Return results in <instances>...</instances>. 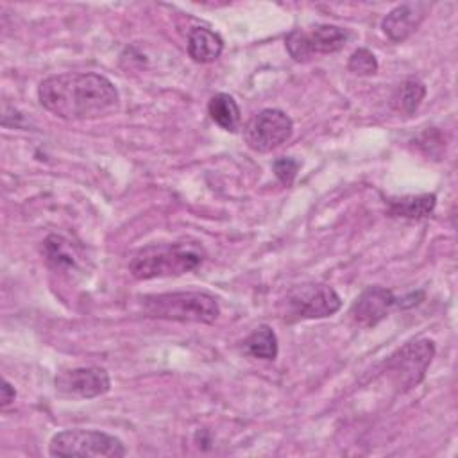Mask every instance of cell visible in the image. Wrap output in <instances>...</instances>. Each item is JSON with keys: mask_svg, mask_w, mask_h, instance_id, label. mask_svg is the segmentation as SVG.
<instances>
[{"mask_svg": "<svg viewBox=\"0 0 458 458\" xmlns=\"http://www.w3.org/2000/svg\"><path fill=\"white\" fill-rule=\"evenodd\" d=\"M340 308V295L324 283H302L286 293V313L295 318H324Z\"/></svg>", "mask_w": 458, "mask_h": 458, "instance_id": "obj_5", "label": "cell"}, {"mask_svg": "<svg viewBox=\"0 0 458 458\" xmlns=\"http://www.w3.org/2000/svg\"><path fill=\"white\" fill-rule=\"evenodd\" d=\"M293 122L292 118L276 107H268L254 114L245 129L243 136L247 145L256 152H270L292 138Z\"/></svg>", "mask_w": 458, "mask_h": 458, "instance_id": "obj_7", "label": "cell"}, {"mask_svg": "<svg viewBox=\"0 0 458 458\" xmlns=\"http://www.w3.org/2000/svg\"><path fill=\"white\" fill-rule=\"evenodd\" d=\"M349 39V32L336 25H317L311 30L295 29L284 38L288 54L299 61H310L318 54H333L344 48Z\"/></svg>", "mask_w": 458, "mask_h": 458, "instance_id": "obj_6", "label": "cell"}, {"mask_svg": "<svg viewBox=\"0 0 458 458\" xmlns=\"http://www.w3.org/2000/svg\"><path fill=\"white\" fill-rule=\"evenodd\" d=\"M14 397H16L14 386L7 379H4L2 386H0V406L5 408L7 404H11L14 401Z\"/></svg>", "mask_w": 458, "mask_h": 458, "instance_id": "obj_20", "label": "cell"}, {"mask_svg": "<svg viewBox=\"0 0 458 458\" xmlns=\"http://www.w3.org/2000/svg\"><path fill=\"white\" fill-rule=\"evenodd\" d=\"M208 113L211 120L224 131L234 132L242 123V111L236 100L229 93H216L208 102Z\"/></svg>", "mask_w": 458, "mask_h": 458, "instance_id": "obj_13", "label": "cell"}, {"mask_svg": "<svg viewBox=\"0 0 458 458\" xmlns=\"http://www.w3.org/2000/svg\"><path fill=\"white\" fill-rule=\"evenodd\" d=\"M299 166H301V163L297 159H293V157H279V159H276L272 163L276 177L284 186H290L293 182V179H295V175L299 172Z\"/></svg>", "mask_w": 458, "mask_h": 458, "instance_id": "obj_19", "label": "cell"}, {"mask_svg": "<svg viewBox=\"0 0 458 458\" xmlns=\"http://www.w3.org/2000/svg\"><path fill=\"white\" fill-rule=\"evenodd\" d=\"M224 50L222 38L208 27H193L188 34V54L195 63H211Z\"/></svg>", "mask_w": 458, "mask_h": 458, "instance_id": "obj_12", "label": "cell"}, {"mask_svg": "<svg viewBox=\"0 0 458 458\" xmlns=\"http://www.w3.org/2000/svg\"><path fill=\"white\" fill-rule=\"evenodd\" d=\"M424 97H426L424 82H420L415 77H410L403 84H399V88L395 89L392 97V107L399 113L413 114L419 109Z\"/></svg>", "mask_w": 458, "mask_h": 458, "instance_id": "obj_16", "label": "cell"}, {"mask_svg": "<svg viewBox=\"0 0 458 458\" xmlns=\"http://www.w3.org/2000/svg\"><path fill=\"white\" fill-rule=\"evenodd\" d=\"M204 256L206 252L197 242L150 243L131 258L129 272L134 279L182 276L200 267Z\"/></svg>", "mask_w": 458, "mask_h": 458, "instance_id": "obj_2", "label": "cell"}, {"mask_svg": "<svg viewBox=\"0 0 458 458\" xmlns=\"http://www.w3.org/2000/svg\"><path fill=\"white\" fill-rule=\"evenodd\" d=\"M38 98L47 111L68 122L104 118L120 107L114 84L106 75L93 72L50 75L38 86Z\"/></svg>", "mask_w": 458, "mask_h": 458, "instance_id": "obj_1", "label": "cell"}, {"mask_svg": "<svg viewBox=\"0 0 458 458\" xmlns=\"http://www.w3.org/2000/svg\"><path fill=\"white\" fill-rule=\"evenodd\" d=\"M52 456H125V445L114 435L95 429H64L52 437Z\"/></svg>", "mask_w": 458, "mask_h": 458, "instance_id": "obj_4", "label": "cell"}, {"mask_svg": "<svg viewBox=\"0 0 458 458\" xmlns=\"http://www.w3.org/2000/svg\"><path fill=\"white\" fill-rule=\"evenodd\" d=\"M428 4L422 2H411V4H401L394 7L381 21V29L386 34V38L394 43H401L408 39L422 23L428 13Z\"/></svg>", "mask_w": 458, "mask_h": 458, "instance_id": "obj_11", "label": "cell"}, {"mask_svg": "<svg viewBox=\"0 0 458 458\" xmlns=\"http://www.w3.org/2000/svg\"><path fill=\"white\" fill-rule=\"evenodd\" d=\"M43 250L48 263L55 268H70L75 265L73 252L70 250V242H66L63 236L50 234L43 243Z\"/></svg>", "mask_w": 458, "mask_h": 458, "instance_id": "obj_17", "label": "cell"}, {"mask_svg": "<svg viewBox=\"0 0 458 458\" xmlns=\"http://www.w3.org/2000/svg\"><path fill=\"white\" fill-rule=\"evenodd\" d=\"M435 356V344L428 338H417L404 344L386 363V372L392 374L395 385L403 390L415 386L424 377Z\"/></svg>", "mask_w": 458, "mask_h": 458, "instance_id": "obj_8", "label": "cell"}, {"mask_svg": "<svg viewBox=\"0 0 458 458\" xmlns=\"http://www.w3.org/2000/svg\"><path fill=\"white\" fill-rule=\"evenodd\" d=\"M347 68L354 75H361V77L374 75L377 72V59L369 48H358L351 54L347 61Z\"/></svg>", "mask_w": 458, "mask_h": 458, "instance_id": "obj_18", "label": "cell"}, {"mask_svg": "<svg viewBox=\"0 0 458 458\" xmlns=\"http://www.w3.org/2000/svg\"><path fill=\"white\" fill-rule=\"evenodd\" d=\"M397 306L395 295L383 286H369L351 306V318L360 327H372L379 324L390 310Z\"/></svg>", "mask_w": 458, "mask_h": 458, "instance_id": "obj_10", "label": "cell"}, {"mask_svg": "<svg viewBox=\"0 0 458 458\" xmlns=\"http://www.w3.org/2000/svg\"><path fill=\"white\" fill-rule=\"evenodd\" d=\"M141 308L147 317L177 322L211 324L220 315L216 299L206 292H172L145 295L141 299Z\"/></svg>", "mask_w": 458, "mask_h": 458, "instance_id": "obj_3", "label": "cell"}, {"mask_svg": "<svg viewBox=\"0 0 458 458\" xmlns=\"http://www.w3.org/2000/svg\"><path fill=\"white\" fill-rule=\"evenodd\" d=\"M435 204H437V197L433 193L406 195V197L388 199V211L394 216L422 218L435 209Z\"/></svg>", "mask_w": 458, "mask_h": 458, "instance_id": "obj_14", "label": "cell"}, {"mask_svg": "<svg viewBox=\"0 0 458 458\" xmlns=\"http://www.w3.org/2000/svg\"><path fill=\"white\" fill-rule=\"evenodd\" d=\"M55 388L70 397L91 399L109 392L111 381L107 372L100 367H77L63 370L55 377Z\"/></svg>", "mask_w": 458, "mask_h": 458, "instance_id": "obj_9", "label": "cell"}, {"mask_svg": "<svg viewBox=\"0 0 458 458\" xmlns=\"http://www.w3.org/2000/svg\"><path fill=\"white\" fill-rule=\"evenodd\" d=\"M243 351L259 360H276L277 356V336L267 324L256 327L243 342Z\"/></svg>", "mask_w": 458, "mask_h": 458, "instance_id": "obj_15", "label": "cell"}]
</instances>
